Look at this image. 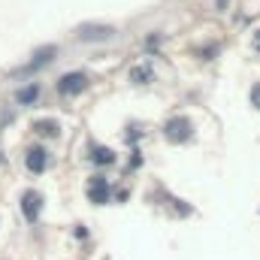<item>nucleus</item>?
<instances>
[{
    "mask_svg": "<svg viewBox=\"0 0 260 260\" xmlns=\"http://www.w3.org/2000/svg\"><path fill=\"white\" fill-rule=\"evenodd\" d=\"M115 34L118 30L112 24H85V27H79V40H85V43H106Z\"/></svg>",
    "mask_w": 260,
    "mask_h": 260,
    "instance_id": "nucleus-1",
    "label": "nucleus"
},
{
    "mask_svg": "<svg viewBox=\"0 0 260 260\" xmlns=\"http://www.w3.org/2000/svg\"><path fill=\"white\" fill-rule=\"evenodd\" d=\"M164 136L170 139V142H185V139H191V121L188 118H170L167 124H164Z\"/></svg>",
    "mask_w": 260,
    "mask_h": 260,
    "instance_id": "nucleus-2",
    "label": "nucleus"
},
{
    "mask_svg": "<svg viewBox=\"0 0 260 260\" xmlns=\"http://www.w3.org/2000/svg\"><path fill=\"white\" fill-rule=\"evenodd\" d=\"M88 88V76L85 73H67V76H61L58 79V91L61 94H79V91H85Z\"/></svg>",
    "mask_w": 260,
    "mask_h": 260,
    "instance_id": "nucleus-3",
    "label": "nucleus"
},
{
    "mask_svg": "<svg viewBox=\"0 0 260 260\" xmlns=\"http://www.w3.org/2000/svg\"><path fill=\"white\" fill-rule=\"evenodd\" d=\"M40 209H43V197L37 194V191H27V194L21 197V212H24L27 221H37L40 218Z\"/></svg>",
    "mask_w": 260,
    "mask_h": 260,
    "instance_id": "nucleus-4",
    "label": "nucleus"
},
{
    "mask_svg": "<svg viewBox=\"0 0 260 260\" xmlns=\"http://www.w3.org/2000/svg\"><path fill=\"white\" fill-rule=\"evenodd\" d=\"M88 197H91V203H97V206L109 203V185H106L103 176H94V179H91V185H88Z\"/></svg>",
    "mask_w": 260,
    "mask_h": 260,
    "instance_id": "nucleus-5",
    "label": "nucleus"
},
{
    "mask_svg": "<svg viewBox=\"0 0 260 260\" xmlns=\"http://www.w3.org/2000/svg\"><path fill=\"white\" fill-rule=\"evenodd\" d=\"M24 164H27L30 173H46V167H49V151H46V148H30L27 157H24Z\"/></svg>",
    "mask_w": 260,
    "mask_h": 260,
    "instance_id": "nucleus-6",
    "label": "nucleus"
},
{
    "mask_svg": "<svg viewBox=\"0 0 260 260\" xmlns=\"http://www.w3.org/2000/svg\"><path fill=\"white\" fill-rule=\"evenodd\" d=\"M55 55H58V49H55V46H46V49H40V52L34 55V61H30V64L24 67L21 73H34V70H40V67L52 64V58H55Z\"/></svg>",
    "mask_w": 260,
    "mask_h": 260,
    "instance_id": "nucleus-7",
    "label": "nucleus"
},
{
    "mask_svg": "<svg viewBox=\"0 0 260 260\" xmlns=\"http://www.w3.org/2000/svg\"><path fill=\"white\" fill-rule=\"evenodd\" d=\"M91 160L94 164H115V151L106 148V145H94L91 148Z\"/></svg>",
    "mask_w": 260,
    "mask_h": 260,
    "instance_id": "nucleus-8",
    "label": "nucleus"
},
{
    "mask_svg": "<svg viewBox=\"0 0 260 260\" xmlns=\"http://www.w3.org/2000/svg\"><path fill=\"white\" fill-rule=\"evenodd\" d=\"M37 94H40V85H27V88L18 91V103H34Z\"/></svg>",
    "mask_w": 260,
    "mask_h": 260,
    "instance_id": "nucleus-9",
    "label": "nucleus"
},
{
    "mask_svg": "<svg viewBox=\"0 0 260 260\" xmlns=\"http://www.w3.org/2000/svg\"><path fill=\"white\" fill-rule=\"evenodd\" d=\"M37 130L46 133V136H58V124L55 121H37Z\"/></svg>",
    "mask_w": 260,
    "mask_h": 260,
    "instance_id": "nucleus-10",
    "label": "nucleus"
},
{
    "mask_svg": "<svg viewBox=\"0 0 260 260\" xmlns=\"http://www.w3.org/2000/svg\"><path fill=\"white\" fill-rule=\"evenodd\" d=\"M251 97H254V103H257V106H260V85H257V88H254V91H251Z\"/></svg>",
    "mask_w": 260,
    "mask_h": 260,
    "instance_id": "nucleus-11",
    "label": "nucleus"
},
{
    "mask_svg": "<svg viewBox=\"0 0 260 260\" xmlns=\"http://www.w3.org/2000/svg\"><path fill=\"white\" fill-rule=\"evenodd\" d=\"M257 49H260V37H257Z\"/></svg>",
    "mask_w": 260,
    "mask_h": 260,
    "instance_id": "nucleus-12",
    "label": "nucleus"
}]
</instances>
